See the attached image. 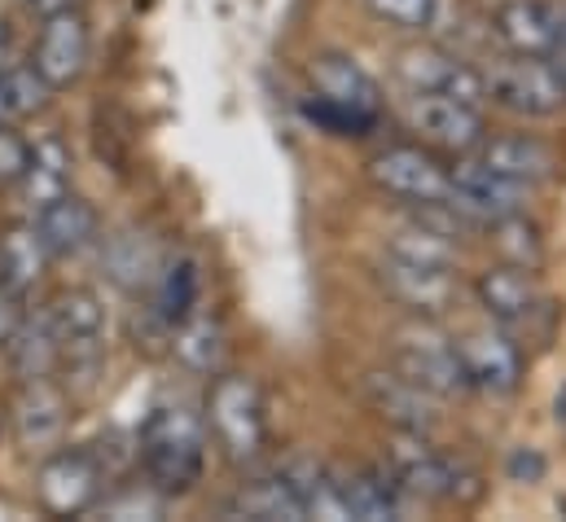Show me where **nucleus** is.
Listing matches in <instances>:
<instances>
[{
    "instance_id": "1",
    "label": "nucleus",
    "mask_w": 566,
    "mask_h": 522,
    "mask_svg": "<svg viewBox=\"0 0 566 522\" xmlns=\"http://www.w3.org/2000/svg\"><path fill=\"white\" fill-rule=\"evenodd\" d=\"M145 479L158 497H185L207 466V421L185 404H163L142 430Z\"/></svg>"
},
{
    "instance_id": "2",
    "label": "nucleus",
    "mask_w": 566,
    "mask_h": 522,
    "mask_svg": "<svg viewBox=\"0 0 566 522\" xmlns=\"http://www.w3.org/2000/svg\"><path fill=\"white\" fill-rule=\"evenodd\" d=\"M207 430L233 466L255 461L269 443V413L260 383L247 374H220L207 392Z\"/></svg>"
},
{
    "instance_id": "3",
    "label": "nucleus",
    "mask_w": 566,
    "mask_h": 522,
    "mask_svg": "<svg viewBox=\"0 0 566 522\" xmlns=\"http://www.w3.org/2000/svg\"><path fill=\"white\" fill-rule=\"evenodd\" d=\"M483 88H488V102H496L501 111L523 115V119H549L566 106V88L558 84V75L549 71L545 58L510 53L483 71Z\"/></svg>"
},
{
    "instance_id": "4",
    "label": "nucleus",
    "mask_w": 566,
    "mask_h": 522,
    "mask_svg": "<svg viewBox=\"0 0 566 522\" xmlns=\"http://www.w3.org/2000/svg\"><path fill=\"white\" fill-rule=\"evenodd\" d=\"M391 365H396V374H405L409 383H418L434 399H452V395L470 392L465 369H461V356H457V343L448 334H439L434 325H426V316L418 325H409V330L396 334Z\"/></svg>"
},
{
    "instance_id": "5",
    "label": "nucleus",
    "mask_w": 566,
    "mask_h": 522,
    "mask_svg": "<svg viewBox=\"0 0 566 522\" xmlns=\"http://www.w3.org/2000/svg\"><path fill=\"white\" fill-rule=\"evenodd\" d=\"M396 80L409 93H439V97H457V102H488L483 88V71H474L470 62H461L457 53L439 49V44H413L396 53Z\"/></svg>"
},
{
    "instance_id": "6",
    "label": "nucleus",
    "mask_w": 566,
    "mask_h": 522,
    "mask_svg": "<svg viewBox=\"0 0 566 522\" xmlns=\"http://www.w3.org/2000/svg\"><path fill=\"white\" fill-rule=\"evenodd\" d=\"M102 483H106V470L97 466V457L84 448H66V452L44 457V466L35 474V497L49 514L75 519V514H88L97 505Z\"/></svg>"
},
{
    "instance_id": "7",
    "label": "nucleus",
    "mask_w": 566,
    "mask_h": 522,
    "mask_svg": "<svg viewBox=\"0 0 566 522\" xmlns=\"http://www.w3.org/2000/svg\"><path fill=\"white\" fill-rule=\"evenodd\" d=\"M452 189H448V207L457 216H465L470 225H492L501 216H518L527 207V185H514L505 180L501 171H492L488 163L479 158H461L452 171H448Z\"/></svg>"
},
{
    "instance_id": "8",
    "label": "nucleus",
    "mask_w": 566,
    "mask_h": 522,
    "mask_svg": "<svg viewBox=\"0 0 566 522\" xmlns=\"http://www.w3.org/2000/svg\"><path fill=\"white\" fill-rule=\"evenodd\" d=\"M369 180L396 198V202H409V207H426V202H443L452 180H448V167H439L426 149L418 145H391V149H378L369 158Z\"/></svg>"
},
{
    "instance_id": "9",
    "label": "nucleus",
    "mask_w": 566,
    "mask_h": 522,
    "mask_svg": "<svg viewBox=\"0 0 566 522\" xmlns=\"http://www.w3.org/2000/svg\"><path fill=\"white\" fill-rule=\"evenodd\" d=\"M66 369H93L106 356V307L93 290H62L49 307Z\"/></svg>"
},
{
    "instance_id": "10",
    "label": "nucleus",
    "mask_w": 566,
    "mask_h": 522,
    "mask_svg": "<svg viewBox=\"0 0 566 522\" xmlns=\"http://www.w3.org/2000/svg\"><path fill=\"white\" fill-rule=\"evenodd\" d=\"M492 31L510 53L549 58L566 49V4L554 0H501L492 9Z\"/></svg>"
},
{
    "instance_id": "11",
    "label": "nucleus",
    "mask_w": 566,
    "mask_h": 522,
    "mask_svg": "<svg viewBox=\"0 0 566 522\" xmlns=\"http://www.w3.org/2000/svg\"><path fill=\"white\" fill-rule=\"evenodd\" d=\"M307 80H312V97L325 102V106H338L356 119H369L378 124L382 115V88L378 80L347 53H316L312 66H307Z\"/></svg>"
},
{
    "instance_id": "12",
    "label": "nucleus",
    "mask_w": 566,
    "mask_h": 522,
    "mask_svg": "<svg viewBox=\"0 0 566 522\" xmlns=\"http://www.w3.org/2000/svg\"><path fill=\"white\" fill-rule=\"evenodd\" d=\"M452 343H457V356H461L470 392H518V383H523V352H518V343L510 334H501V330H470V334H461Z\"/></svg>"
},
{
    "instance_id": "13",
    "label": "nucleus",
    "mask_w": 566,
    "mask_h": 522,
    "mask_svg": "<svg viewBox=\"0 0 566 522\" xmlns=\"http://www.w3.org/2000/svg\"><path fill=\"white\" fill-rule=\"evenodd\" d=\"M405 124L413 132H422L430 145L457 149V154L479 149V140L488 136V124H483L479 106L457 102V97H439V93H409Z\"/></svg>"
},
{
    "instance_id": "14",
    "label": "nucleus",
    "mask_w": 566,
    "mask_h": 522,
    "mask_svg": "<svg viewBox=\"0 0 566 522\" xmlns=\"http://www.w3.org/2000/svg\"><path fill=\"white\" fill-rule=\"evenodd\" d=\"M387 470L391 479L400 483L405 497H422V501H452L461 492V470L434 452L426 443V435H400L391 443V457H387Z\"/></svg>"
},
{
    "instance_id": "15",
    "label": "nucleus",
    "mask_w": 566,
    "mask_h": 522,
    "mask_svg": "<svg viewBox=\"0 0 566 522\" xmlns=\"http://www.w3.org/2000/svg\"><path fill=\"white\" fill-rule=\"evenodd\" d=\"M88 49H93V40H88L84 13L66 9V13L44 18L40 40H35V49H31V66H35V71L53 84V93H57V88H71V84L84 75Z\"/></svg>"
},
{
    "instance_id": "16",
    "label": "nucleus",
    "mask_w": 566,
    "mask_h": 522,
    "mask_svg": "<svg viewBox=\"0 0 566 522\" xmlns=\"http://www.w3.org/2000/svg\"><path fill=\"white\" fill-rule=\"evenodd\" d=\"M378 285L387 290V299H396L400 307H409L413 316H443L457 303V281L448 268H430V263L387 260L378 263Z\"/></svg>"
},
{
    "instance_id": "17",
    "label": "nucleus",
    "mask_w": 566,
    "mask_h": 522,
    "mask_svg": "<svg viewBox=\"0 0 566 522\" xmlns=\"http://www.w3.org/2000/svg\"><path fill=\"white\" fill-rule=\"evenodd\" d=\"M479 163H488L492 171H501L505 180L514 185H549L558 171H563V154L541 140V136H527V132H514V136H483L479 140Z\"/></svg>"
},
{
    "instance_id": "18",
    "label": "nucleus",
    "mask_w": 566,
    "mask_h": 522,
    "mask_svg": "<svg viewBox=\"0 0 566 522\" xmlns=\"http://www.w3.org/2000/svg\"><path fill=\"white\" fill-rule=\"evenodd\" d=\"M365 399L369 408L391 421L400 435H430L439 426V413H434V395L422 392L418 383H409L405 374H365Z\"/></svg>"
},
{
    "instance_id": "19",
    "label": "nucleus",
    "mask_w": 566,
    "mask_h": 522,
    "mask_svg": "<svg viewBox=\"0 0 566 522\" xmlns=\"http://www.w3.org/2000/svg\"><path fill=\"white\" fill-rule=\"evenodd\" d=\"M474 294H479L483 312L492 321H501V325H527L545 307V294L536 285V272L532 268H518V263H496V268L479 272Z\"/></svg>"
},
{
    "instance_id": "20",
    "label": "nucleus",
    "mask_w": 566,
    "mask_h": 522,
    "mask_svg": "<svg viewBox=\"0 0 566 522\" xmlns=\"http://www.w3.org/2000/svg\"><path fill=\"white\" fill-rule=\"evenodd\" d=\"M66 395L57 392L49 378H35V383H22V392L13 399V439L18 448L27 452H44L62 439L66 430Z\"/></svg>"
},
{
    "instance_id": "21",
    "label": "nucleus",
    "mask_w": 566,
    "mask_h": 522,
    "mask_svg": "<svg viewBox=\"0 0 566 522\" xmlns=\"http://www.w3.org/2000/svg\"><path fill=\"white\" fill-rule=\"evenodd\" d=\"M31 225H35V233H40V242H44V251L53 260L80 255V251H88L97 242V211L75 194H62L49 207H40Z\"/></svg>"
},
{
    "instance_id": "22",
    "label": "nucleus",
    "mask_w": 566,
    "mask_h": 522,
    "mask_svg": "<svg viewBox=\"0 0 566 522\" xmlns=\"http://www.w3.org/2000/svg\"><path fill=\"white\" fill-rule=\"evenodd\" d=\"M338 483V501H343V514L360 522H387V519H405V492L400 483L391 479V470H356V474H334Z\"/></svg>"
},
{
    "instance_id": "23",
    "label": "nucleus",
    "mask_w": 566,
    "mask_h": 522,
    "mask_svg": "<svg viewBox=\"0 0 566 522\" xmlns=\"http://www.w3.org/2000/svg\"><path fill=\"white\" fill-rule=\"evenodd\" d=\"M9 352V365L22 383H35V378H53L62 369V343H57V330L49 321V312L40 316H22L13 338L4 343Z\"/></svg>"
},
{
    "instance_id": "24",
    "label": "nucleus",
    "mask_w": 566,
    "mask_h": 522,
    "mask_svg": "<svg viewBox=\"0 0 566 522\" xmlns=\"http://www.w3.org/2000/svg\"><path fill=\"white\" fill-rule=\"evenodd\" d=\"M18 189H22V202H27L31 211H40V207H49L53 198L71 194V149H66L57 136L31 145V163H27L22 180H18Z\"/></svg>"
},
{
    "instance_id": "25",
    "label": "nucleus",
    "mask_w": 566,
    "mask_h": 522,
    "mask_svg": "<svg viewBox=\"0 0 566 522\" xmlns=\"http://www.w3.org/2000/svg\"><path fill=\"white\" fill-rule=\"evenodd\" d=\"M229 514H233V519H255V522H298V519H307L303 497H298V488H294L285 474L260 479V483H247V488H242V492L229 501Z\"/></svg>"
},
{
    "instance_id": "26",
    "label": "nucleus",
    "mask_w": 566,
    "mask_h": 522,
    "mask_svg": "<svg viewBox=\"0 0 566 522\" xmlns=\"http://www.w3.org/2000/svg\"><path fill=\"white\" fill-rule=\"evenodd\" d=\"M49 260H53V255L44 251L35 225H9V229L0 233V285H9L13 294L31 290V285L44 276Z\"/></svg>"
},
{
    "instance_id": "27",
    "label": "nucleus",
    "mask_w": 566,
    "mask_h": 522,
    "mask_svg": "<svg viewBox=\"0 0 566 522\" xmlns=\"http://www.w3.org/2000/svg\"><path fill=\"white\" fill-rule=\"evenodd\" d=\"M176 356L193 374H211L224 361V325L211 312H189L176 330Z\"/></svg>"
},
{
    "instance_id": "28",
    "label": "nucleus",
    "mask_w": 566,
    "mask_h": 522,
    "mask_svg": "<svg viewBox=\"0 0 566 522\" xmlns=\"http://www.w3.org/2000/svg\"><path fill=\"white\" fill-rule=\"evenodd\" d=\"M387 255L409 260V263H430V268H452V263H457V242L418 216L413 225H405L400 233H391Z\"/></svg>"
},
{
    "instance_id": "29",
    "label": "nucleus",
    "mask_w": 566,
    "mask_h": 522,
    "mask_svg": "<svg viewBox=\"0 0 566 522\" xmlns=\"http://www.w3.org/2000/svg\"><path fill=\"white\" fill-rule=\"evenodd\" d=\"M198 290H202V272L193 260H171L158 272V316L167 325H180L193 307H198Z\"/></svg>"
},
{
    "instance_id": "30",
    "label": "nucleus",
    "mask_w": 566,
    "mask_h": 522,
    "mask_svg": "<svg viewBox=\"0 0 566 522\" xmlns=\"http://www.w3.org/2000/svg\"><path fill=\"white\" fill-rule=\"evenodd\" d=\"M488 229H492V247H496L501 263H518V268H532V272L545 263V242H541L536 225H527L523 211L518 216H501Z\"/></svg>"
},
{
    "instance_id": "31",
    "label": "nucleus",
    "mask_w": 566,
    "mask_h": 522,
    "mask_svg": "<svg viewBox=\"0 0 566 522\" xmlns=\"http://www.w3.org/2000/svg\"><path fill=\"white\" fill-rule=\"evenodd\" d=\"M4 93H9V115H40L53 97V84L27 62V66H4Z\"/></svg>"
},
{
    "instance_id": "32",
    "label": "nucleus",
    "mask_w": 566,
    "mask_h": 522,
    "mask_svg": "<svg viewBox=\"0 0 566 522\" xmlns=\"http://www.w3.org/2000/svg\"><path fill=\"white\" fill-rule=\"evenodd\" d=\"M365 9L378 22H391V27H405V31H430L439 22L443 0H365Z\"/></svg>"
},
{
    "instance_id": "33",
    "label": "nucleus",
    "mask_w": 566,
    "mask_h": 522,
    "mask_svg": "<svg viewBox=\"0 0 566 522\" xmlns=\"http://www.w3.org/2000/svg\"><path fill=\"white\" fill-rule=\"evenodd\" d=\"M106 268H111L115 281H124V285H142L145 272H154V260H149V251H145V242L137 238V233H119V238H111Z\"/></svg>"
},
{
    "instance_id": "34",
    "label": "nucleus",
    "mask_w": 566,
    "mask_h": 522,
    "mask_svg": "<svg viewBox=\"0 0 566 522\" xmlns=\"http://www.w3.org/2000/svg\"><path fill=\"white\" fill-rule=\"evenodd\" d=\"M27 163H31V145L13 128L0 124V185H18L22 171H27Z\"/></svg>"
},
{
    "instance_id": "35",
    "label": "nucleus",
    "mask_w": 566,
    "mask_h": 522,
    "mask_svg": "<svg viewBox=\"0 0 566 522\" xmlns=\"http://www.w3.org/2000/svg\"><path fill=\"white\" fill-rule=\"evenodd\" d=\"M545 457L536 452V448H514L510 452V466H505V474H510V483H523V488H532V483H541L545 479Z\"/></svg>"
},
{
    "instance_id": "36",
    "label": "nucleus",
    "mask_w": 566,
    "mask_h": 522,
    "mask_svg": "<svg viewBox=\"0 0 566 522\" xmlns=\"http://www.w3.org/2000/svg\"><path fill=\"white\" fill-rule=\"evenodd\" d=\"M18 321H22V307H18V294H13L9 285H0V352H4V343L13 338V330H18Z\"/></svg>"
},
{
    "instance_id": "37",
    "label": "nucleus",
    "mask_w": 566,
    "mask_h": 522,
    "mask_svg": "<svg viewBox=\"0 0 566 522\" xmlns=\"http://www.w3.org/2000/svg\"><path fill=\"white\" fill-rule=\"evenodd\" d=\"M27 9H31V13H40V18H53V13L75 9V0H27Z\"/></svg>"
},
{
    "instance_id": "38",
    "label": "nucleus",
    "mask_w": 566,
    "mask_h": 522,
    "mask_svg": "<svg viewBox=\"0 0 566 522\" xmlns=\"http://www.w3.org/2000/svg\"><path fill=\"white\" fill-rule=\"evenodd\" d=\"M545 62H549V71L558 75V84H563V88H566V49H558V53H549Z\"/></svg>"
},
{
    "instance_id": "39",
    "label": "nucleus",
    "mask_w": 566,
    "mask_h": 522,
    "mask_svg": "<svg viewBox=\"0 0 566 522\" xmlns=\"http://www.w3.org/2000/svg\"><path fill=\"white\" fill-rule=\"evenodd\" d=\"M9 49H13V31H9V22L0 18V66L9 62Z\"/></svg>"
},
{
    "instance_id": "40",
    "label": "nucleus",
    "mask_w": 566,
    "mask_h": 522,
    "mask_svg": "<svg viewBox=\"0 0 566 522\" xmlns=\"http://www.w3.org/2000/svg\"><path fill=\"white\" fill-rule=\"evenodd\" d=\"M9 115V93H4V66H0V119Z\"/></svg>"
}]
</instances>
